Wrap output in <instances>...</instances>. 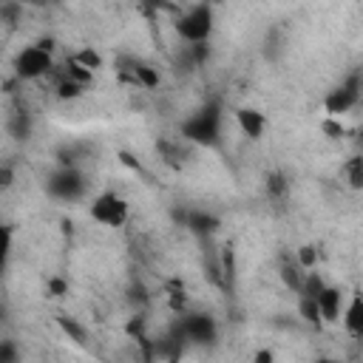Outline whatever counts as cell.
I'll use <instances>...</instances> for the list:
<instances>
[{
  "label": "cell",
  "instance_id": "1",
  "mask_svg": "<svg viewBox=\"0 0 363 363\" xmlns=\"http://www.w3.org/2000/svg\"><path fill=\"white\" fill-rule=\"evenodd\" d=\"M221 125H224V113H221V102L210 99L204 102L196 113H190L179 133L187 145H199V147H216L221 142Z\"/></svg>",
  "mask_w": 363,
  "mask_h": 363
},
{
  "label": "cell",
  "instance_id": "2",
  "mask_svg": "<svg viewBox=\"0 0 363 363\" xmlns=\"http://www.w3.org/2000/svg\"><path fill=\"white\" fill-rule=\"evenodd\" d=\"M173 31L184 45H196V43H210L213 31H216V11L210 3H196L179 11V17L173 20Z\"/></svg>",
  "mask_w": 363,
  "mask_h": 363
},
{
  "label": "cell",
  "instance_id": "3",
  "mask_svg": "<svg viewBox=\"0 0 363 363\" xmlns=\"http://www.w3.org/2000/svg\"><path fill=\"white\" fill-rule=\"evenodd\" d=\"M88 187H91V182L82 173V167H54V173H48V179H45L48 199L65 201V204H74V201L85 199Z\"/></svg>",
  "mask_w": 363,
  "mask_h": 363
},
{
  "label": "cell",
  "instance_id": "4",
  "mask_svg": "<svg viewBox=\"0 0 363 363\" xmlns=\"http://www.w3.org/2000/svg\"><path fill=\"white\" fill-rule=\"evenodd\" d=\"M88 216H91V221H96V224H102V227L119 230V227H125L128 218H130V204H128V199H125L122 193H116V190H102V193H96V196L91 199Z\"/></svg>",
  "mask_w": 363,
  "mask_h": 363
},
{
  "label": "cell",
  "instance_id": "5",
  "mask_svg": "<svg viewBox=\"0 0 363 363\" xmlns=\"http://www.w3.org/2000/svg\"><path fill=\"white\" fill-rule=\"evenodd\" d=\"M360 96H363V71H352L343 82H337L335 88L326 91L323 111H326V116L340 119L343 113H349L360 105Z\"/></svg>",
  "mask_w": 363,
  "mask_h": 363
},
{
  "label": "cell",
  "instance_id": "6",
  "mask_svg": "<svg viewBox=\"0 0 363 363\" xmlns=\"http://www.w3.org/2000/svg\"><path fill=\"white\" fill-rule=\"evenodd\" d=\"M11 68H14V79H20V82H34V79L48 77L57 65H54V54L43 51L37 43H28V45H23V48L14 54Z\"/></svg>",
  "mask_w": 363,
  "mask_h": 363
},
{
  "label": "cell",
  "instance_id": "7",
  "mask_svg": "<svg viewBox=\"0 0 363 363\" xmlns=\"http://www.w3.org/2000/svg\"><path fill=\"white\" fill-rule=\"evenodd\" d=\"M116 74L122 82L133 85V88H142V91H156L162 85V74L159 68H153L150 62H145L142 57H133V54H119L116 62H113Z\"/></svg>",
  "mask_w": 363,
  "mask_h": 363
},
{
  "label": "cell",
  "instance_id": "8",
  "mask_svg": "<svg viewBox=\"0 0 363 363\" xmlns=\"http://www.w3.org/2000/svg\"><path fill=\"white\" fill-rule=\"evenodd\" d=\"M184 335H187V343L193 346H216L218 340V320L210 315V312H199V309H190L187 315L179 318Z\"/></svg>",
  "mask_w": 363,
  "mask_h": 363
},
{
  "label": "cell",
  "instance_id": "9",
  "mask_svg": "<svg viewBox=\"0 0 363 363\" xmlns=\"http://www.w3.org/2000/svg\"><path fill=\"white\" fill-rule=\"evenodd\" d=\"M184 230L199 238V241H213L221 230V218L210 210H201V207H190L187 210V221H184Z\"/></svg>",
  "mask_w": 363,
  "mask_h": 363
},
{
  "label": "cell",
  "instance_id": "10",
  "mask_svg": "<svg viewBox=\"0 0 363 363\" xmlns=\"http://www.w3.org/2000/svg\"><path fill=\"white\" fill-rule=\"evenodd\" d=\"M346 335L357 343H363V292L354 289L349 298H346V306H343V318H340Z\"/></svg>",
  "mask_w": 363,
  "mask_h": 363
},
{
  "label": "cell",
  "instance_id": "11",
  "mask_svg": "<svg viewBox=\"0 0 363 363\" xmlns=\"http://www.w3.org/2000/svg\"><path fill=\"white\" fill-rule=\"evenodd\" d=\"M233 119H235L238 130H241L247 139H252V142H258V139L264 136V130H267V116H264L258 108L241 105V108L233 111Z\"/></svg>",
  "mask_w": 363,
  "mask_h": 363
},
{
  "label": "cell",
  "instance_id": "12",
  "mask_svg": "<svg viewBox=\"0 0 363 363\" xmlns=\"http://www.w3.org/2000/svg\"><path fill=\"white\" fill-rule=\"evenodd\" d=\"M343 306H346V295L340 286L326 284V289L318 295V309H320V320L323 323H337L343 318Z\"/></svg>",
  "mask_w": 363,
  "mask_h": 363
},
{
  "label": "cell",
  "instance_id": "13",
  "mask_svg": "<svg viewBox=\"0 0 363 363\" xmlns=\"http://www.w3.org/2000/svg\"><path fill=\"white\" fill-rule=\"evenodd\" d=\"M156 153H159V159L170 170H182L187 164V159H190V145L184 139H167V136H162L156 142Z\"/></svg>",
  "mask_w": 363,
  "mask_h": 363
},
{
  "label": "cell",
  "instance_id": "14",
  "mask_svg": "<svg viewBox=\"0 0 363 363\" xmlns=\"http://www.w3.org/2000/svg\"><path fill=\"white\" fill-rule=\"evenodd\" d=\"M162 295H164V301H167V309H170L176 318H182V315L190 312V295H187V286H184L182 278H167V281L162 284Z\"/></svg>",
  "mask_w": 363,
  "mask_h": 363
},
{
  "label": "cell",
  "instance_id": "15",
  "mask_svg": "<svg viewBox=\"0 0 363 363\" xmlns=\"http://www.w3.org/2000/svg\"><path fill=\"white\" fill-rule=\"evenodd\" d=\"M278 278H281V284L292 295H301L303 292V281H306V269H301L298 261H295V255H292V258H284L278 264Z\"/></svg>",
  "mask_w": 363,
  "mask_h": 363
},
{
  "label": "cell",
  "instance_id": "16",
  "mask_svg": "<svg viewBox=\"0 0 363 363\" xmlns=\"http://www.w3.org/2000/svg\"><path fill=\"white\" fill-rule=\"evenodd\" d=\"M289 190H292V184H289L284 170H269L264 176V193H267V199L272 204H284L289 199Z\"/></svg>",
  "mask_w": 363,
  "mask_h": 363
},
{
  "label": "cell",
  "instance_id": "17",
  "mask_svg": "<svg viewBox=\"0 0 363 363\" xmlns=\"http://www.w3.org/2000/svg\"><path fill=\"white\" fill-rule=\"evenodd\" d=\"M57 326H60V332L74 343V346H88V326L79 320V318H74V315H65V312H57Z\"/></svg>",
  "mask_w": 363,
  "mask_h": 363
},
{
  "label": "cell",
  "instance_id": "18",
  "mask_svg": "<svg viewBox=\"0 0 363 363\" xmlns=\"http://www.w3.org/2000/svg\"><path fill=\"white\" fill-rule=\"evenodd\" d=\"M218 258H221V281H224V292H235V278H238V261H235V247L224 244L218 247Z\"/></svg>",
  "mask_w": 363,
  "mask_h": 363
},
{
  "label": "cell",
  "instance_id": "19",
  "mask_svg": "<svg viewBox=\"0 0 363 363\" xmlns=\"http://www.w3.org/2000/svg\"><path fill=\"white\" fill-rule=\"evenodd\" d=\"M340 179L346 182L349 190H363V150L352 153V156L340 164Z\"/></svg>",
  "mask_w": 363,
  "mask_h": 363
},
{
  "label": "cell",
  "instance_id": "20",
  "mask_svg": "<svg viewBox=\"0 0 363 363\" xmlns=\"http://www.w3.org/2000/svg\"><path fill=\"white\" fill-rule=\"evenodd\" d=\"M82 159H85V145H77V142H71V145H60V147L54 150V162H57V167H79Z\"/></svg>",
  "mask_w": 363,
  "mask_h": 363
},
{
  "label": "cell",
  "instance_id": "21",
  "mask_svg": "<svg viewBox=\"0 0 363 363\" xmlns=\"http://www.w3.org/2000/svg\"><path fill=\"white\" fill-rule=\"evenodd\" d=\"M9 136H14V139H20V142H26L28 136H31V128H34V119H31V113L28 111H14L11 116H9Z\"/></svg>",
  "mask_w": 363,
  "mask_h": 363
},
{
  "label": "cell",
  "instance_id": "22",
  "mask_svg": "<svg viewBox=\"0 0 363 363\" xmlns=\"http://www.w3.org/2000/svg\"><path fill=\"white\" fill-rule=\"evenodd\" d=\"M71 60H74V62H79L82 68L94 71V74H96V71L105 65V57H102V54H99L94 45H82L79 51H74V54H71Z\"/></svg>",
  "mask_w": 363,
  "mask_h": 363
},
{
  "label": "cell",
  "instance_id": "23",
  "mask_svg": "<svg viewBox=\"0 0 363 363\" xmlns=\"http://www.w3.org/2000/svg\"><path fill=\"white\" fill-rule=\"evenodd\" d=\"M60 74H62V77H68V79H74V82H77V85H82V88H91V85H94V77H96L94 71L82 68V65H79V62H74L71 57L65 60V65H62V71H60Z\"/></svg>",
  "mask_w": 363,
  "mask_h": 363
},
{
  "label": "cell",
  "instance_id": "24",
  "mask_svg": "<svg viewBox=\"0 0 363 363\" xmlns=\"http://www.w3.org/2000/svg\"><path fill=\"white\" fill-rule=\"evenodd\" d=\"M298 318L303 320V323H309V326H323V320H320V309H318V301L315 298H306V295H298Z\"/></svg>",
  "mask_w": 363,
  "mask_h": 363
},
{
  "label": "cell",
  "instance_id": "25",
  "mask_svg": "<svg viewBox=\"0 0 363 363\" xmlns=\"http://www.w3.org/2000/svg\"><path fill=\"white\" fill-rule=\"evenodd\" d=\"M85 91H88V88L77 85L74 79H68V77H62V74H60V79H57V85H54V96H57L60 102H74V99H79Z\"/></svg>",
  "mask_w": 363,
  "mask_h": 363
},
{
  "label": "cell",
  "instance_id": "26",
  "mask_svg": "<svg viewBox=\"0 0 363 363\" xmlns=\"http://www.w3.org/2000/svg\"><path fill=\"white\" fill-rule=\"evenodd\" d=\"M318 258H320V252H318L315 244H301V247L295 250V261H298V267L306 269V272L318 269Z\"/></svg>",
  "mask_w": 363,
  "mask_h": 363
},
{
  "label": "cell",
  "instance_id": "27",
  "mask_svg": "<svg viewBox=\"0 0 363 363\" xmlns=\"http://www.w3.org/2000/svg\"><path fill=\"white\" fill-rule=\"evenodd\" d=\"M320 130H323V136L326 139H332V142H337V139H346V125L340 122V119H335V116H323L320 119Z\"/></svg>",
  "mask_w": 363,
  "mask_h": 363
},
{
  "label": "cell",
  "instance_id": "28",
  "mask_svg": "<svg viewBox=\"0 0 363 363\" xmlns=\"http://www.w3.org/2000/svg\"><path fill=\"white\" fill-rule=\"evenodd\" d=\"M68 289H71V284H68V278H62V275H51V278H45V295L48 298H65L68 295Z\"/></svg>",
  "mask_w": 363,
  "mask_h": 363
},
{
  "label": "cell",
  "instance_id": "29",
  "mask_svg": "<svg viewBox=\"0 0 363 363\" xmlns=\"http://www.w3.org/2000/svg\"><path fill=\"white\" fill-rule=\"evenodd\" d=\"M0 363H20V346L11 337L0 343Z\"/></svg>",
  "mask_w": 363,
  "mask_h": 363
},
{
  "label": "cell",
  "instance_id": "30",
  "mask_svg": "<svg viewBox=\"0 0 363 363\" xmlns=\"http://www.w3.org/2000/svg\"><path fill=\"white\" fill-rule=\"evenodd\" d=\"M20 14H23V6H20V3H0V20H3V23L14 26Z\"/></svg>",
  "mask_w": 363,
  "mask_h": 363
},
{
  "label": "cell",
  "instance_id": "31",
  "mask_svg": "<svg viewBox=\"0 0 363 363\" xmlns=\"http://www.w3.org/2000/svg\"><path fill=\"white\" fill-rule=\"evenodd\" d=\"M128 298H130V303H136V312H142V309L147 306V301H150L142 284H130V289H128Z\"/></svg>",
  "mask_w": 363,
  "mask_h": 363
},
{
  "label": "cell",
  "instance_id": "32",
  "mask_svg": "<svg viewBox=\"0 0 363 363\" xmlns=\"http://www.w3.org/2000/svg\"><path fill=\"white\" fill-rule=\"evenodd\" d=\"M275 360H278V357H275V349H269V346L255 349L252 357H250V363H275Z\"/></svg>",
  "mask_w": 363,
  "mask_h": 363
},
{
  "label": "cell",
  "instance_id": "33",
  "mask_svg": "<svg viewBox=\"0 0 363 363\" xmlns=\"http://www.w3.org/2000/svg\"><path fill=\"white\" fill-rule=\"evenodd\" d=\"M0 184H3V187H11V184H14V167H11V164H3V167H0Z\"/></svg>",
  "mask_w": 363,
  "mask_h": 363
},
{
  "label": "cell",
  "instance_id": "34",
  "mask_svg": "<svg viewBox=\"0 0 363 363\" xmlns=\"http://www.w3.org/2000/svg\"><path fill=\"white\" fill-rule=\"evenodd\" d=\"M34 43H37L43 51H48V54H54V51H57V40H54V37H45V34H43V37H37Z\"/></svg>",
  "mask_w": 363,
  "mask_h": 363
},
{
  "label": "cell",
  "instance_id": "35",
  "mask_svg": "<svg viewBox=\"0 0 363 363\" xmlns=\"http://www.w3.org/2000/svg\"><path fill=\"white\" fill-rule=\"evenodd\" d=\"M315 363H343V360L340 357H318Z\"/></svg>",
  "mask_w": 363,
  "mask_h": 363
}]
</instances>
